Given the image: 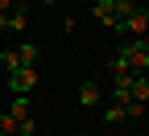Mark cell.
Listing matches in <instances>:
<instances>
[{
  "instance_id": "9a60e30c",
  "label": "cell",
  "mask_w": 149,
  "mask_h": 136,
  "mask_svg": "<svg viewBox=\"0 0 149 136\" xmlns=\"http://www.w3.org/2000/svg\"><path fill=\"white\" fill-rule=\"evenodd\" d=\"M0 12H13V0H0Z\"/></svg>"
},
{
  "instance_id": "7a4b0ae2",
  "label": "cell",
  "mask_w": 149,
  "mask_h": 136,
  "mask_svg": "<svg viewBox=\"0 0 149 136\" xmlns=\"http://www.w3.org/2000/svg\"><path fill=\"white\" fill-rule=\"evenodd\" d=\"M33 87H37V70H33V66H21V70L8 74V91H13V95H29Z\"/></svg>"
},
{
  "instance_id": "52a82bcc",
  "label": "cell",
  "mask_w": 149,
  "mask_h": 136,
  "mask_svg": "<svg viewBox=\"0 0 149 136\" xmlns=\"http://www.w3.org/2000/svg\"><path fill=\"white\" fill-rule=\"evenodd\" d=\"M8 115H13L17 124H21L25 115H29V95H13V103H8Z\"/></svg>"
},
{
  "instance_id": "7c38bea8",
  "label": "cell",
  "mask_w": 149,
  "mask_h": 136,
  "mask_svg": "<svg viewBox=\"0 0 149 136\" xmlns=\"http://www.w3.org/2000/svg\"><path fill=\"white\" fill-rule=\"evenodd\" d=\"M0 136H17V120H13V115L4 111V115H0Z\"/></svg>"
},
{
  "instance_id": "9c48e42d",
  "label": "cell",
  "mask_w": 149,
  "mask_h": 136,
  "mask_svg": "<svg viewBox=\"0 0 149 136\" xmlns=\"http://www.w3.org/2000/svg\"><path fill=\"white\" fill-rule=\"evenodd\" d=\"M0 66H4L8 74H13V70H21V58H17V50H13V46H8V50H0Z\"/></svg>"
},
{
  "instance_id": "30bf717a",
  "label": "cell",
  "mask_w": 149,
  "mask_h": 136,
  "mask_svg": "<svg viewBox=\"0 0 149 136\" xmlns=\"http://www.w3.org/2000/svg\"><path fill=\"white\" fill-rule=\"evenodd\" d=\"M124 115H128V107H120V103H112V107H104V120H108V124H120Z\"/></svg>"
},
{
  "instance_id": "ac0fdd59",
  "label": "cell",
  "mask_w": 149,
  "mask_h": 136,
  "mask_svg": "<svg viewBox=\"0 0 149 136\" xmlns=\"http://www.w3.org/2000/svg\"><path fill=\"white\" fill-rule=\"evenodd\" d=\"M145 37H149V33H145Z\"/></svg>"
},
{
  "instance_id": "8992f818",
  "label": "cell",
  "mask_w": 149,
  "mask_h": 136,
  "mask_svg": "<svg viewBox=\"0 0 149 136\" xmlns=\"http://www.w3.org/2000/svg\"><path fill=\"white\" fill-rule=\"evenodd\" d=\"M79 103H83V107H95V103H100V87L91 83V79L79 83Z\"/></svg>"
},
{
  "instance_id": "5bb4252c",
  "label": "cell",
  "mask_w": 149,
  "mask_h": 136,
  "mask_svg": "<svg viewBox=\"0 0 149 136\" xmlns=\"http://www.w3.org/2000/svg\"><path fill=\"white\" fill-rule=\"evenodd\" d=\"M0 33H8V12H0Z\"/></svg>"
},
{
  "instance_id": "4fadbf2b",
  "label": "cell",
  "mask_w": 149,
  "mask_h": 136,
  "mask_svg": "<svg viewBox=\"0 0 149 136\" xmlns=\"http://www.w3.org/2000/svg\"><path fill=\"white\" fill-rule=\"evenodd\" d=\"M37 132V124H33V115H25L21 124H17V136H33Z\"/></svg>"
},
{
  "instance_id": "2e32d148",
  "label": "cell",
  "mask_w": 149,
  "mask_h": 136,
  "mask_svg": "<svg viewBox=\"0 0 149 136\" xmlns=\"http://www.w3.org/2000/svg\"><path fill=\"white\" fill-rule=\"evenodd\" d=\"M37 4H54V0H37Z\"/></svg>"
},
{
  "instance_id": "ba28073f",
  "label": "cell",
  "mask_w": 149,
  "mask_h": 136,
  "mask_svg": "<svg viewBox=\"0 0 149 136\" xmlns=\"http://www.w3.org/2000/svg\"><path fill=\"white\" fill-rule=\"evenodd\" d=\"M133 103H141V107L149 103V74H145V79H137V83H133Z\"/></svg>"
},
{
  "instance_id": "277c9868",
  "label": "cell",
  "mask_w": 149,
  "mask_h": 136,
  "mask_svg": "<svg viewBox=\"0 0 149 136\" xmlns=\"http://www.w3.org/2000/svg\"><path fill=\"white\" fill-rule=\"evenodd\" d=\"M17 58H21V66H37V58H42V50H37L33 41H21V46H13Z\"/></svg>"
},
{
  "instance_id": "5b68a950",
  "label": "cell",
  "mask_w": 149,
  "mask_h": 136,
  "mask_svg": "<svg viewBox=\"0 0 149 136\" xmlns=\"http://www.w3.org/2000/svg\"><path fill=\"white\" fill-rule=\"evenodd\" d=\"M25 21H29V8H25V4H13V12H8V33H21Z\"/></svg>"
},
{
  "instance_id": "6da1fadb",
  "label": "cell",
  "mask_w": 149,
  "mask_h": 136,
  "mask_svg": "<svg viewBox=\"0 0 149 136\" xmlns=\"http://www.w3.org/2000/svg\"><path fill=\"white\" fill-rule=\"evenodd\" d=\"M120 29H124V37H145V33H149V8L137 4V8L120 21Z\"/></svg>"
},
{
  "instance_id": "e0dca14e",
  "label": "cell",
  "mask_w": 149,
  "mask_h": 136,
  "mask_svg": "<svg viewBox=\"0 0 149 136\" xmlns=\"http://www.w3.org/2000/svg\"><path fill=\"white\" fill-rule=\"evenodd\" d=\"M145 120H149V103H145Z\"/></svg>"
},
{
  "instance_id": "8fae6325",
  "label": "cell",
  "mask_w": 149,
  "mask_h": 136,
  "mask_svg": "<svg viewBox=\"0 0 149 136\" xmlns=\"http://www.w3.org/2000/svg\"><path fill=\"white\" fill-rule=\"evenodd\" d=\"M112 8H116V21H124V17L137 8V0H112Z\"/></svg>"
},
{
  "instance_id": "3957f363",
  "label": "cell",
  "mask_w": 149,
  "mask_h": 136,
  "mask_svg": "<svg viewBox=\"0 0 149 136\" xmlns=\"http://www.w3.org/2000/svg\"><path fill=\"white\" fill-rule=\"evenodd\" d=\"M91 12H95V21H104L108 29L116 25V8H112V0H95V4H91Z\"/></svg>"
}]
</instances>
